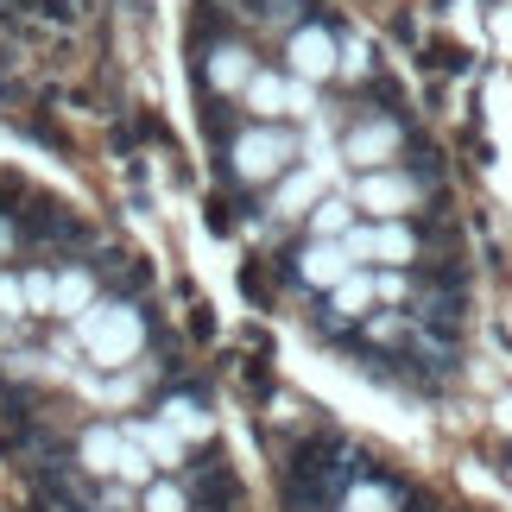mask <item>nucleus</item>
I'll return each instance as SVG.
<instances>
[{
  "mask_svg": "<svg viewBox=\"0 0 512 512\" xmlns=\"http://www.w3.org/2000/svg\"><path fill=\"white\" fill-rule=\"evenodd\" d=\"M76 336H83V348L102 367H127L146 342V323H140L133 304H89L83 317H76Z\"/></svg>",
  "mask_w": 512,
  "mask_h": 512,
  "instance_id": "nucleus-1",
  "label": "nucleus"
},
{
  "mask_svg": "<svg viewBox=\"0 0 512 512\" xmlns=\"http://www.w3.org/2000/svg\"><path fill=\"white\" fill-rule=\"evenodd\" d=\"M291 152H298V146H291L285 127H253V133H241V140H234V171H241L247 184H260V177L285 171Z\"/></svg>",
  "mask_w": 512,
  "mask_h": 512,
  "instance_id": "nucleus-2",
  "label": "nucleus"
},
{
  "mask_svg": "<svg viewBox=\"0 0 512 512\" xmlns=\"http://www.w3.org/2000/svg\"><path fill=\"white\" fill-rule=\"evenodd\" d=\"M418 177H405V171H367L361 177V190H354V203L361 209H373L380 222H399L405 209H418Z\"/></svg>",
  "mask_w": 512,
  "mask_h": 512,
  "instance_id": "nucleus-3",
  "label": "nucleus"
},
{
  "mask_svg": "<svg viewBox=\"0 0 512 512\" xmlns=\"http://www.w3.org/2000/svg\"><path fill=\"white\" fill-rule=\"evenodd\" d=\"M285 57H291V76H298V83H323V76H336V38H329L323 26L291 32Z\"/></svg>",
  "mask_w": 512,
  "mask_h": 512,
  "instance_id": "nucleus-4",
  "label": "nucleus"
},
{
  "mask_svg": "<svg viewBox=\"0 0 512 512\" xmlns=\"http://www.w3.org/2000/svg\"><path fill=\"white\" fill-rule=\"evenodd\" d=\"M348 272H361V266L348 260V247H342V241H310V247L298 253V279H304V285H317V291H336Z\"/></svg>",
  "mask_w": 512,
  "mask_h": 512,
  "instance_id": "nucleus-5",
  "label": "nucleus"
},
{
  "mask_svg": "<svg viewBox=\"0 0 512 512\" xmlns=\"http://www.w3.org/2000/svg\"><path fill=\"white\" fill-rule=\"evenodd\" d=\"M392 152H399V127H392V121H367V127H354L342 140V159L361 165V171H386Z\"/></svg>",
  "mask_w": 512,
  "mask_h": 512,
  "instance_id": "nucleus-6",
  "label": "nucleus"
},
{
  "mask_svg": "<svg viewBox=\"0 0 512 512\" xmlns=\"http://www.w3.org/2000/svg\"><path fill=\"white\" fill-rule=\"evenodd\" d=\"M127 437L152 456V468H177V462H184V437H177L165 418L159 424H127Z\"/></svg>",
  "mask_w": 512,
  "mask_h": 512,
  "instance_id": "nucleus-7",
  "label": "nucleus"
},
{
  "mask_svg": "<svg viewBox=\"0 0 512 512\" xmlns=\"http://www.w3.org/2000/svg\"><path fill=\"white\" fill-rule=\"evenodd\" d=\"M209 83L222 89V95L247 89V83H253V57H247L241 45H215V51H209Z\"/></svg>",
  "mask_w": 512,
  "mask_h": 512,
  "instance_id": "nucleus-8",
  "label": "nucleus"
},
{
  "mask_svg": "<svg viewBox=\"0 0 512 512\" xmlns=\"http://www.w3.org/2000/svg\"><path fill=\"white\" fill-rule=\"evenodd\" d=\"M95 304V279L83 266H70V272H57V291H51V317H83V310Z\"/></svg>",
  "mask_w": 512,
  "mask_h": 512,
  "instance_id": "nucleus-9",
  "label": "nucleus"
},
{
  "mask_svg": "<svg viewBox=\"0 0 512 512\" xmlns=\"http://www.w3.org/2000/svg\"><path fill=\"white\" fill-rule=\"evenodd\" d=\"M323 184H329L323 171H291L285 184H279V203H272V209H279V215H304V209H317V203H323Z\"/></svg>",
  "mask_w": 512,
  "mask_h": 512,
  "instance_id": "nucleus-10",
  "label": "nucleus"
},
{
  "mask_svg": "<svg viewBox=\"0 0 512 512\" xmlns=\"http://www.w3.org/2000/svg\"><path fill=\"white\" fill-rule=\"evenodd\" d=\"M373 260H386L392 272L411 266V260H418V241H411V228H405V222H380V228H373Z\"/></svg>",
  "mask_w": 512,
  "mask_h": 512,
  "instance_id": "nucleus-11",
  "label": "nucleus"
},
{
  "mask_svg": "<svg viewBox=\"0 0 512 512\" xmlns=\"http://www.w3.org/2000/svg\"><path fill=\"white\" fill-rule=\"evenodd\" d=\"M241 95H247V108H253V114H266V121L291 108V89H285V76H266V70H253V83H247Z\"/></svg>",
  "mask_w": 512,
  "mask_h": 512,
  "instance_id": "nucleus-12",
  "label": "nucleus"
},
{
  "mask_svg": "<svg viewBox=\"0 0 512 512\" xmlns=\"http://www.w3.org/2000/svg\"><path fill=\"white\" fill-rule=\"evenodd\" d=\"M348 228H354V209H348V196H323V203L310 209V234H317V241H342Z\"/></svg>",
  "mask_w": 512,
  "mask_h": 512,
  "instance_id": "nucleus-13",
  "label": "nucleus"
},
{
  "mask_svg": "<svg viewBox=\"0 0 512 512\" xmlns=\"http://www.w3.org/2000/svg\"><path fill=\"white\" fill-rule=\"evenodd\" d=\"M367 304H373V272H348V279L329 291V310H336V317H361Z\"/></svg>",
  "mask_w": 512,
  "mask_h": 512,
  "instance_id": "nucleus-14",
  "label": "nucleus"
},
{
  "mask_svg": "<svg viewBox=\"0 0 512 512\" xmlns=\"http://www.w3.org/2000/svg\"><path fill=\"white\" fill-rule=\"evenodd\" d=\"M140 506H146V512H190V500H184V487H177V481L140 487Z\"/></svg>",
  "mask_w": 512,
  "mask_h": 512,
  "instance_id": "nucleus-15",
  "label": "nucleus"
},
{
  "mask_svg": "<svg viewBox=\"0 0 512 512\" xmlns=\"http://www.w3.org/2000/svg\"><path fill=\"white\" fill-rule=\"evenodd\" d=\"M342 512H392V494H386L380 481H354L348 500H342Z\"/></svg>",
  "mask_w": 512,
  "mask_h": 512,
  "instance_id": "nucleus-16",
  "label": "nucleus"
},
{
  "mask_svg": "<svg viewBox=\"0 0 512 512\" xmlns=\"http://www.w3.org/2000/svg\"><path fill=\"white\" fill-rule=\"evenodd\" d=\"M165 424L177 430V437H209V418H203L196 405H184V399H171V405H165Z\"/></svg>",
  "mask_w": 512,
  "mask_h": 512,
  "instance_id": "nucleus-17",
  "label": "nucleus"
},
{
  "mask_svg": "<svg viewBox=\"0 0 512 512\" xmlns=\"http://www.w3.org/2000/svg\"><path fill=\"white\" fill-rule=\"evenodd\" d=\"M19 285H26V310H32V317H51V291H57V279H45V272H26Z\"/></svg>",
  "mask_w": 512,
  "mask_h": 512,
  "instance_id": "nucleus-18",
  "label": "nucleus"
},
{
  "mask_svg": "<svg viewBox=\"0 0 512 512\" xmlns=\"http://www.w3.org/2000/svg\"><path fill=\"white\" fill-rule=\"evenodd\" d=\"M0 317H26V285L0 272Z\"/></svg>",
  "mask_w": 512,
  "mask_h": 512,
  "instance_id": "nucleus-19",
  "label": "nucleus"
},
{
  "mask_svg": "<svg viewBox=\"0 0 512 512\" xmlns=\"http://www.w3.org/2000/svg\"><path fill=\"white\" fill-rule=\"evenodd\" d=\"M405 272H373V298H386V304H405Z\"/></svg>",
  "mask_w": 512,
  "mask_h": 512,
  "instance_id": "nucleus-20",
  "label": "nucleus"
},
{
  "mask_svg": "<svg viewBox=\"0 0 512 512\" xmlns=\"http://www.w3.org/2000/svg\"><path fill=\"white\" fill-rule=\"evenodd\" d=\"M342 247H348V260H354V266L373 260V228H348V234H342Z\"/></svg>",
  "mask_w": 512,
  "mask_h": 512,
  "instance_id": "nucleus-21",
  "label": "nucleus"
}]
</instances>
